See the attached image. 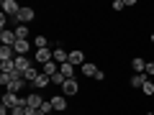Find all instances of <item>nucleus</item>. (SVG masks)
I'll use <instances>...</instances> for the list:
<instances>
[{
    "mask_svg": "<svg viewBox=\"0 0 154 115\" xmlns=\"http://www.w3.org/2000/svg\"><path fill=\"white\" fill-rule=\"evenodd\" d=\"M33 59H36L41 66H44V64H49V61H54V49H36Z\"/></svg>",
    "mask_w": 154,
    "mask_h": 115,
    "instance_id": "f257e3e1",
    "label": "nucleus"
},
{
    "mask_svg": "<svg viewBox=\"0 0 154 115\" xmlns=\"http://www.w3.org/2000/svg\"><path fill=\"white\" fill-rule=\"evenodd\" d=\"M0 8H3V13H5L8 18H13V16H18V13H21V5H18L16 0H3V3H0Z\"/></svg>",
    "mask_w": 154,
    "mask_h": 115,
    "instance_id": "f03ea898",
    "label": "nucleus"
},
{
    "mask_svg": "<svg viewBox=\"0 0 154 115\" xmlns=\"http://www.w3.org/2000/svg\"><path fill=\"white\" fill-rule=\"evenodd\" d=\"M77 92H80V82H77V79H67V82L62 84V95H64V97H75Z\"/></svg>",
    "mask_w": 154,
    "mask_h": 115,
    "instance_id": "7ed1b4c3",
    "label": "nucleus"
},
{
    "mask_svg": "<svg viewBox=\"0 0 154 115\" xmlns=\"http://www.w3.org/2000/svg\"><path fill=\"white\" fill-rule=\"evenodd\" d=\"M98 64H93V61H85V64L82 66H80V74H82L85 77V79H88V77H90V79H95V77H98Z\"/></svg>",
    "mask_w": 154,
    "mask_h": 115,
    "instance_id": "20e7f679",
    "label": "nucleus"
},
{
    "mask_svg": "<svg viewBox=\"0 0 154 115\" xmlns=\"http://www.w3.org/2000/svg\"><path fill=\"white\" fill-rule=\"evenodd\" d=\"M26 102H28V108H31V110H38V108H41V102H44V97H41V92L33 90V92L26 95Z\"/></svg>",
    "mask_w": 154,
    "mask_h": 115,
    "instance_id": "39448f33",
    "label": "nucleus"
},
{
    "mask_svg": "<svg viewBox=\"0 0 154 115\" xmlns=\"http://www.w3.org/2000/svg\"><path fill=\"white\" fill-rule=\"evenodd\" d=\"M51 100V108H54V113H64V110H67V97H64V95H54V97H49Z\"/></svg>",
    "mask_w": 154,
    "mask_h": 115,
    "instance_id": "423d86ee",
    "label": "nucleus"
},
{
    "mask_svg": "<svg viewBox=\"0 0 154 115\" xmlns=\"http://www.w3.org/2000/svg\"><path fill=\"white\" fill-rule=\"evenodd\" d=\"M16 31H11V28H5V31H0V44L3 46H16Z\"/></svg>",
    "mask_w": 154,
    "mask_h": 115,
    "instance_id": "0eeeda50",
    "label": "nucleus"
},
{
    "mask_svg": "<svg viewBox=\"0 0 154 115\" xmlns=\"http://www.w3.org/2000/svg\"><path fill=\"white\" fill-rule=\"evenodd\" d=\"M69 64H75L77 69L85 64V54H82V49H69Z\"/></svg>",
    "mask_w": 154,
    "mask_h": 115,
    "instance_id": "6e6552de",
    "label": "nucleus"
},
{
    "mask_svg": "<svg viewBox=\"0 0 154 115\" xmlns=\"http://www.w3.org/2000/svg\"><path fill=\"white\" fill-rule=\"evenodd\" d=\"M33 18H36V10H33V8H28V5L21 8V13H18V23H26V26H28Z\"/></svg>",
    "mask_w": 154,
    "mask_h": 115,
    "instance_id": "1a4fd4ad",
    "label": "nucleus"
},
{
    "mask_svg": "<svg viewBox=\"0 0 154 115\" xmlns=\"http://www.w3.org/2000/svg\"><path fill=\"white\" fill-rule=\"evenodd\" d=\"M16 69L21 72V74H26L28 69H33V61L28 59V56H16Z\"/></svg>",
    "mask_w": 154,
    "mask_h": 115,
    "instance_id": "9d476101",
    "label": "nucleus"
},
{
    "mask_svg": "<svg viewBox=\"0 0 154 115\" xmlns=\"http://www.w3.org/2000/svg\"><path fill=\"white\" fill-rule=\"evenodd\" d=\"M18 100H21V97H18L16 92H8V90H5V95H3V102H0V105H3V108H8V110H13V108L18 105Z\"/></svg>",
    "mask_w": 154,
    "mask_h": 115,
    "instance_id": "9b49d317",
    "label": "nucleus"
},
{
    "mask_svg": "<svg viewBox=\"0 0 154 115\" xmlns=\"http://www.w3.org/2000/svg\"><path fill=\"white\" fill-rule=\"evenodd\" d=\"M146 79H149L146 74H131V77H128V87H134V90H141Z\"/></svg>",
    "mask_w": 154,
    "mask_h": 115,
    "instance_id": "f8f14e48",
    "label": "nucleus"
},
{
    "mask_svg": "<svg viewBox=\"0 0 154 115\" xmlns=\"http://www.w3.org/2000/svg\"><path fill=\"white\" fill-rule=\"evenodd\" d=\"M13 51H16V56H28V51H31V41H16Z\"/></svg>",
    "mask_w": 154,
    "mask_h": 115,
    "instance_id": "ddd939ff",
    "label": "nucleus"
},
{
    "mask_svg": "<svg viewBox=\"0 0 154 115\" xmlns=\"http://www.w3.org/2000/svg\"><path fill=\"white\" fill-rule=\"evenodd\" d=\"M54 61H57V64H67V61H69V49L57 46V49H54Z\"/></svg>",
    "mask_w": 154,
    "mask_h": 115,
    "instance_id": "4468645a",
    "label": "nucleus"
},
{
    "mask_svg": "<svg viewBox=\"0 0 154 115\" xmlns=\"http://www.w3.org/2000/svg\"><path fill=\"white\" fill-rule=\"evenodd\" d=\"M49 84H51V77H46V74H38L36 79L31 82V87H33V90H44V87H49Z\"/></svg>",
    "mask_w": 154,
    "mask_h": 115,
    "instance_id": "2eb2a0df",
    "label": "nucleus"
},
{
    "mask_svg": "<svg viewBox=\"0 0 154 115\" xmlns=\"http://www.w3.org/2000/svg\"><path fill=\"white\" fill-rule=\"evenodd\" d=\"M131 69H134V74H144L146 72V61L141 56H136V59H131Z\"/></svg>",
    "mask_w": 154,
    "mask_h": 115,
    "instance_id": "dca6fc26",
    "label": "nucleus"
},
{
    "mask_svg": "<svg viewBox=\"0 0 154 115\" xmlns=\"http://www.w3.org/2000/svg\"><path fill=\"white\" fill-rule=\"evenodd\" d=\"M59 72L64 74V79H75V72H77V66L67 61V64H59Z\"/></svg>",
    "mask_w": 154,
    "mask_h": 115,
    "instance_id": "f3484780",
    "label": "nucleus"
},
{
    "mask_svg": "<svg viewBox=\"0 0 154 115\" xmlns=\"http://www.w3.org/2000/svg\"><path fill=\"white\" fill-rule=\"evenodd\" d=\"M13 59H16L13 46H0V61H13Z\"/></svg>",
    "mask_w": 154,
    "mask_h": 115,
    "instance_id": "a211bd4d",
    "label": "nucleus"
},
{
    "mask_svg": "<svg viewBox=\"0 0 154 115\" xmlns=\"http://www.w3.org/2000/svg\"><path fill=\"white\" fill-rule=\"evenodd\" d=\"M57 72H59V64H57V61H49V64L41 66V74H46V77H54Z\"/></svg>",
    "mask_w": 154,
    "mask_h": 115,
    "instance_id": "6ab92c4d",
    "label": "nucleus"
},
{
    "mask_svg": "<svg viewBox=\"0 0 154 115\" xmlns=\"http://www.w3.org/2000/svg\"><path fill=\"white\" fill-rule=\"evenodd\" d=\"M13 31H16V38H18V41H28V26H26V23L16 26Z\"/></svg>",
    "mask_w": 154,
    "mask_h": 115,
    "instance_id": "aec40b11",
    "label": "nucleus"
},
{
    "mask_svg": "<svg viewBox=\"0 0 154 115\" xmlns=\"http://www.w3.org/2000/svg\"><path fill=\"white\" fill-rule=\"evenodd\" d=\"M23 87H26V79H13V82L8 84L5 90H8V92H16V95H18V92L23 90Z\"/></svg>",
    "mask_w": 154,
    "mask_h": 115,
    "instance_id": "412c9836",
    "label": "nucleus"
},
{
    "mask_svg": "<svg viewBox=\"0 0 154 115\" xmlns=\"http://www.w3.org/2000/svg\"><path fill=\"white\" fill-rule=\"evenodd\" d=\"M33 46H36V49H49V38H46L44 33H41V36H36V38H33Z\"/></svg>",
    "mask_w": 154,
    "mask_h": 115,
    "instance_id": "4be33fe9",
    "label": "nucleus"
},
{
    "mask_svg": "<svg viewBox=\"0 0 154 115\" xmlns=\"http://www.w3.org/2000/svg\"><path fill=\"white\" fill-rule=\"evenodd\" d=\"M141 95H146V97H154V82H152V79H146V82H144Z\"/></svg>",
    "mask_w": 154,
    "mask_h": 115,
    "instance_id": "5701e85b",
    "label": "nucleus"
},
{
    "mask_svg": "<svg viewBox=\"0 0 154 115\" xmlns=\"http://www.w3.org/2000/svg\"><path fill=\"white\" fill-rule=\"evenodd\" d=\"M38 113H41V115L54 113V108H51V100H44V102H41V108H38Z\"/></svg>",
    "mask_w": 154,
    "mask_h": 115,
    "instance_id": "b1692460",
    "label": "nucleus"
},
{
    "mask_svg": "<svg viewBox=\"0 0 154 115\" xmlns=\"http://www.w3.org/2000/svg\"><path fill=\"white\" fill-rule=\"evenodd\" d=\"M64 82H67V79H64V74H62V72H57V74L51 77V84H57V87H62Z\"/></svg>",
    "mask_w": 154,
    "mask_h": 115,
    "instance_id": "393cba45",
    "label": "nucleus"
},
{
    "mask_svg": "<svg viewBox=\"0 0 154 115\" xmlns=\"http://www.w3.org/2000/svg\"><path fill=\"white\" fill-rule=\"evenodd\" d=\"M110 8H113L116 13H118V10H123V8H126V0H113V5H110Z\"/></svg>",
    "mask_w": 154,
    "mask_h": 115,
    "instance_id": "a878e982",
    "label": "nucleus"
},
{
    "mask_svg": "<svg viewBox=\"0 0 154 115\" xmlns=\"http://www.w3.org/2000/svg\"><path fill=\"white\" fill-rule=\"evenodd\" d=\"M11 82H13V77L3 72V74H0V84H3V87H8V84H11Z\"/></svg>",
    "mask_w": 154,
    "mask_h": 115,
    "instance_id": "bb28decb",
    "label": "nucleus"
},
{
    "mask_svg": "<svg viewBox=\"0 0 154 115\" xmlns=\"http://www.w3.org/2000/svg\"><path fill=\"white\" fill-rule=\"evenodd\" d=\"M144 74H146L149 79L154 77V61H146V72H144Z\"/></svg>",
    "mask_w": 154,
    "mask_h": 115,
    "instance_id": "cd10ccee",
    "label": "nucleus"
},
{
    "mask_svg": "<svg viewBox=\"0 0 154 115\" xmlns=\"http://www.w3.org/2000/svg\"><path fill=\"white\" fill-rule=\"evenodd\" d=\"M95 82H105V72H103V69L98 72V77H95Z\"/></svg>",
    "mask_w": 154,
    "mask_h": 115,
    "instance_id": "c85d7f7f",
    "label": "nucleus"
},
{
    "mask_svg": "<svg viewBox=\"0 0 154 115\" xmlns=\"http://www.w3.org/2000/svg\"><path fill=\"white\" fill-rule=\"evenodd\" d=\"M149 41H152V44H154V31H152V33H149Z\"/></svg>",
    "mask_w": 154,
    "mask_h": 115,
    "instance_id": "c756f323",
    "label": "nucleus"
},
{
    "mask_svg": "<svg viewBox=\"0 0 154 115\" xmlns=\"http://www.w3.org/2000/svg\"><path fill=\"white\" fill-rule=\"evenodd\" d=\"M31 115H41V113H38V110H33V113H31Z\"/></svg>",
    "mask_w": 154,
    "mask_h": 115,
    "instance_id": "7c9ffc66",
    "label": "nucleus"
},
{
    "mask_svg": "<svg viewBox=\"0 0 154 115\" xmlns=\"http://www.w3.org/2000/svg\"><path fill=\"white\" fill-rule=\"evenodd\" d=\"M146 115H154V113H146Z\"/></svg>",
    "mask_w": 154,
    "mask_h": 115,
    "instance_id": "2f4dec72",
    "label": "nucleus"
}]
</instances>
